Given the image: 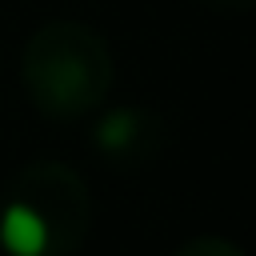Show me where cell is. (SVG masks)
Masks as SVG:
<instances>
[{"label": "cell", "mask_w": 256, "mask_h": 256, "mask_svg": "<svg viewBox=\"0 0 256 256\" xmlns=\"http://www.w3.org/2000/svg\"><path fill=\"white\" fill-rule=\"evenodd\" d=\"M96 144L112 156V160H128V156H148L156 148V120L136 112V108H120L108 112L96 124Z\"/></svg>", "instance_id": "3"}, {"label": "cell", "mask_w": 256, "mask_h": 256, "mask_svg": "<svg viewBox=\"0 0 256 256\" xmlns=\"http://www.w3.org/2000/svg\"><path fill=\"white\" fill-rule=\"evenodd\" d=\"M176 256H244V248H236V244L224 240V236H196V240H188Z\"/></svg>", "instance_id": "5"}, {"label": "cell", "mask_w": 256, "mask_h": 256, "mask_svg": "<svg viewBox=\"0 0 256 256\" xmlns=\"http://www.w3.org/2000/svg\"><path fill=\"white\" fill-rule=\"evenodd\" d=\"M0 244L12 256H44V228L36 224V216L24 204L4 200V212H0Z\"/></svg>", "instance_id": "4"}, {"label": "cell", "mask_w": 256, "mask_h": 256, "mask_svg": "<svg viewBox=\"0 0 256 256\" xmlns=\"http://www.w3.org/2000/svg\"><path fill=\"white\" fill-rule=\"evenodd\" d=\"M8 200L24 204L44 228V256H72L84 244L92 224V196H88V184L68 164H56V160L28 164L12 180Z\"/></svg>", "instance_id": "2"}, {"label": "cell", "mask_w": 256, "mask_h": 256, "mask_svg": "<svg viewBox=\"0 0 256 256\" xmlns=\"http://www.w3.org/2000/svg\"><path fill=\"white\" fill-rule=\"evenodd\" d=\"M24 84L40 112L48 116H84L96 108L112 84V60L104 40L76 20L44 24L24 52Z\"/></svg>", "instance_id": "1"}]
</instances>
